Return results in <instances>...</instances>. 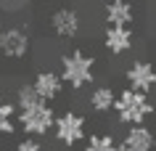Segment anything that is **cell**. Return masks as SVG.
Instances as JSON below:
<instances>
[{
    "label": "cell",
    "mask_w": 156,
    "mask_h": 151,
    "mask_svg": "<svg viewBox=\"0 0 156 151\" xmlns=\"http://www.w3.org/2000/svg\"><path fill=\"white\" fill-rule=\"evenodd\" d=\"M127 85H130V90H138V93H146L151 90L156 85V72L154 67L148 64V61H135L130 69H127Z\"/></svg>",
    "instance_id": "obj_6"
},
{
    "label": "cell",
    "mask_w": 156,
    "mask_h": 151,
    "mask_svg": "<svg viewBox=\"0 0 156 151\" xmlns=\"http://www.w3.org/2000/svg\"><path fill=\"white\" fill-rule=\"evenodd\" d=\"M114 103H116V93L108 88V85H103V88H95L90 95V106L95 111H108V109H114Z\"/></svg>",
    "instance_id": "obj_12"
},
{
    "label": "cell",
    "mask_w": 156,
    "mask_h": 151,
    "mask_svg": "<svg viewBox=\"0 0 156 151\" xmlns=\"http://www.w3.org/2000/svg\"><path fill=\"white\" fill-rule=\"evenodd\" d=\"M61 77H64L66 85H72L74 90L85 88L93 80V59L87 53H82V50H72L69 56L61 59Z\"/></svg>",
    "instance_id": "obj_2"
},
{
    "label": "cell",
    "mask_w": 156,
    "mask_h": 151,
    "mask_svg": "<svg viewBox=\"0 0 156 151\" xmlns=\"http://www.w3.org/2000/svg\"><path fill=\"white\" fill-rule=\"evenodd\" d=\"M103 42H106V48L111 53H124V50H130L132 45V34L130 29H124V27H106V34H103Z\"/></svg>",
    "instance_id": "obj_10"
},
{
    "label": "cell",
    "mask_w": 156,
    "mask_h": 151,
    "mask_svg": "<svg viewBox=\"0 0 156 151\" xmlns=\"http://www.w3.org/2000/svg\"><path fill=\"white\" fill-rule=\"evenodd\" d=\"M116 151H130V149H127V146L122 143V146H116Z\"/></svg>",
    "instance_id": "obj_17"
},
{
    "label": "cell",
    "mask_w": 156,
    "mask_h": 151,
    "mask_svg": "<svg viewBox=\"0 0 156 151\" xmlns=\"http://www.w3.org/2000/svg\"><path fill=\"white\" fill-rule=\"evenodd\" d=\"M16 101H19V109L27 111V109H34V106H40V103H45V101L37 95V90H34V85H21L16 93Z\"/></svg>",
    "instance_id": "obj_13"
},
{
    "label": "cell",
    "mask_w": 156,
    "mask_h": 151,
    "mask_svg": "<svg viewBox=\"0 0 156 151\" xmlns=\"http://www.w3.org/2000/svg\"><path fill=\"white\" fill-rule=\"evenodd\" d=\"M85 151H116V143L108 135H93L85 146Z\"/></svg>",
    "instance_id": "obj_15"
},
{
    "label": "cell",
    "mask_w": 156,
    "mask_h": 151,
    "mask_svg": "<svg viewBox=\"0 0 156 151\" xmlns=\"http://www.w3.org/2000/svg\"><path fill=\"white\" fill-rule=\"evenodd\" d=\"M154 133L148 127L138 125V127H130L127 135H124V146L130 151H154Z\"/></svg>",
    "instance_id": "obj_9"
},
{
    "label": "cell",
    "mask_w": 156,
    "mask_h": 151,
    "mask_svg": "<svg viewBox=\"0 0 156 151\" xmlns=\"http://www.w3.org/2000/svg\"><path fill=\"white\" fill-rule=\"evenodd\" d=\"M56 138L64 146H74L85 138V119L77 114V111H64L61 117L56 119Z\"/></svg>",
    "instance_id": "obj_4"
},
{
    "label": "cell",
    "mask_w": 156,
    "mask_h": 151,
    "mask_svg": "<svg viewBox=\"0 0 156 151\" xmlns=\"http://www.w3.org/2000/svg\"><path fill=\"white\" fill-rule=\"evenodd\" d=\"M106 21L108 27H130L132 21V5L130 3H124V0H114V3H108L106 5Z\"/></svg>",
    "instance_id": "obj_11"
},
{
    "label": "cell",
    "mask_w": 156,
    "mask_h": 151,
    "mask_svg": "<svg viewBox=\"0 0 156 151\" xmlns=\"http://www.w3.org/2000/svg\"><path fill=\"white\" fill-rule=\"evenodd\" d=\"M34 90L40 95L42 101H53L61 95V85H64V77L56 74V72H40V74L34 77Z\"/></svg>",
    "instance_id": "obj_8"
},
{
    "label": "cell",
    "mask_w": 156,
    "mask_h": 151,
    "mask_svg": "<svg viewBox=\"0 0 156 151\" xmlns=\"http://www.w3.org/2000/svg\"><path fill=\"white\" fill-rule=\"evenodd\" d=\"M56 119L58 117L53 114V109H50L48 103H40V106H34V109L21 111L19 122H21V127H24L29 135H45L50 127H56Z\"/></svg>",
    "instance_id": "obj_3"
},
{
    "label": "cell",
    "mask_w": 156,
    "mask_h": 151,
    "mask_svg": "<svg viewBox=\"0 0 156 151\" xmlns=\"http://www.w3.org/2000/svg\"><path fill=\"white\" fill-rule=\"evenodd\" d=\"M50 24H53V32L61 34V37H74V34L80 32V13L74 8H58L50 19Z\"/></svg>",
    "instance_id": "obj_7"
},
{
    "label": "cell",
    "mask_w": 156,
    "mask_h": 151,
    "mask_svg": "<svg viewBox=\"0 0 156 151\" xmlns=\"http://www.w3.org/2000/svg\"><path fill=\"white\" fill-rule=\"evenodd\" d=\"M0 50L8 59H21V56H27V50H29V37H27V32L19 29V27L3 29L0 32Z\"/></svg>",
    "instance_id": "obj_5"
},
{
    "label": "cell",
    "mask_w": 156,
    "mask_h": 151,
    "mask_svg": "<svg viewBox=\"0 0 156 151\" xmlns=\"http://www.w3.org/2000/svg\"><path fill=\"white\" fill-rule=\"evenodd\" d=\"M13 133V106L0 98V138Z\"/></svg>",
    "instance_id": "obj_14"
},
{
    "label": "cell",
    "mask_w": 156,
    "mask_h": 151,
    "mask_svg": "<svg viewBox=\"0 0 156 151\" xmlns=\"http://www.w3.org/2000/svg\"><path fill=\"white\" fill-rule=\"evenodd\" d=\"M16 151H42V146H40V141L27 138V141H19L16 143Z\"/></svg>",
    "instance_id": "obj_16"
},
{
    "label": "cell",
    "mask_w": 156,
    "mask_h": 151,
    "mask_svg": "<svg viewBox=\"0 0 156 151\" xmlns=\"http://www.w3.org/2000/svg\"><path fill=\"white\" fill-rule=\"evenodd\" d=\"M114 111L122 122H130L132 127H138L143 119L154 111V103L146 98V93H138V90H122L116 95V103H114Z\"/></svg>",
    "instance_id": "obj_1"
}]
</instances>
